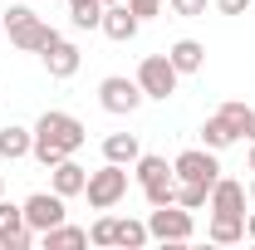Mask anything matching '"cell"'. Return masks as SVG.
I'll use <instances>...</instances> for the list:
<instances>
[{"label": "cell", "mask_w": 255, "mask_h": 250, "mask_svg": "<svg viewBox=\"0 0 255 250\" xmlns=\"http://www.w3.org/2000/svg\"><path fill=\"white\" fill-rule=\"evenodd\" d=\"M147 231H152V241L162 246H187L191 236H196V221H191L187 206H152V216H147Z\"/></svg>", "instance_id": "4"}, {"label": "cell", "mask_w": 255, "mask_h": 250, "mask_svg": "<svg viewBox=\"0 0 255 250\" xmlns=\"http://www.w3.org/2000/svg\"><path fill=\"white\" fill-rule=\"evenodd\" d=\"M206 196H211V187H196V182H177V206H187V211H201V206H206Z\"/></svg>", "instance_id": "24"}, {"label": "cell", "mask_w": 255, "mask_h": 250, "mask_svg": "<svg viewBox=\"0 0 255 250\" xmlns=\"http://www.w3.org/2000/svg\"><path fill=\"white\" fill-rule=\"evenodd\" d=\"M167 59L177 64V74H201V69H206V44H201V39H177V44L167 49Z\"/></svg>", "instance_id": "16"}, {"label": "cell", "mask_w": 255, "mask_h": 250, "mask_svg": "<svg viewBox=\"0 0 255 250\" xmlns=\"http://www.w3.org/2000/svg\"><path fill=\"white\" fill-rule=\"evenodd\" d=\"M246 196H251V201H255V177H251V187H246Z\"/></svg>", "instance_id": "34"}, {"label": "cell", "mask_w": 255, "mask_h": 250, "mask_svg": "<svg viewBox=\"0 0 255 250\" xmlns=\"http://www.w3.org/2000/svg\"><path fill=\"white\" fill-rule=\"evenodd\" d=\"M132 177H137V187H162V182H177V172H172V162L157 152H142L132 162Z\"/></svg>", "instance_id": "13"}, {"label": "cell", "mask_w": 255, "mask_h": 250, "mask_svg": "<svg viewBox=\"0 0 255 250\" xmlns=\"http://www.w3.org/2000/svg\"><path fill=\"white\" fill-rule=\"evenodd\" d=\"M20 206H25V226H30L34 236L54 231V226H59V221L69 216V211H64V196H59L54 187H49V191H30V196H25Z\"/></svg>", "instance_id": "6"}, {"label": "cell", "mask_w": 255, "mask_h": 250, "mask_svg": "<svg viewBox=\"0 0 255 250\" xmlns=\"http://www.w3.org/2000/svg\"><path fill=\"white\" fill-rule=\"evenodd\" d=\"M142 103H147V94H142L137 79H128V74H108V79L98 84V108L113 113V118H132Z\"/></svg>", "instance_id": "2"}, {"label": "cell", "mask_w": 255, "mask_h": 250, "mask_svg": "<svg viewBox=\"0 0 255 250\" xmlns=\"http://www.w3.org/2000/svg\"><path fill=\"white\" fill-rule=\"evenodd\" d=\"M128 5H132V15H137V20H152L167 0H128Z\"/></svg>", "instance_id": "29"}, {"label": "cell", "mask_w": 255, "mask_h": 250, "mask_svg": "<svg viewBox=\"0 0 255 250\" xmlns=\"http://www.w3.org/2000/svg\"><path fill=\"white\" fill-rule=\"evenodd\" d=\"M172 5V15H182V20H196V15H206V0H167Z\"/></svg>", "instance_id": "27"}, {"label": "cell", "mask_w": 255, "mask_h": 250, "mask_svg": "<svg viewBox=\"0 0 255 250\" xmlns=\"http://www.w3.org/2000/svg\"><path fill=\"white\" fill-rule=\"evenodd\" d=\"M147 241H152V231H147V221H118V241H113V246H123V250H142L147 246Z\"/></svg>", "instance_id": "22"}, {"label": "cell", "mask_w": 255, "mask_h": 250, "mask_svg": "<svg viewBox=\"0 0 255 250\" xmlns=\"http://www.w3.org/2000/svg\"><path fill=\"white\" fill-rule=\"evenodd\" d=\"M5 34H10V44H15V49H25V54H39L44 44H54V39H59V30H54V25H44L39 15H30L25 25H15V30H5Z\"/></svg>", "instance_id": "12"}, {"label": "cell", "mask_w": 255, "mask_h": 250, "mask_svg": "<svg viewBox=\"0 0 255 250\" xmlns=\"http://www.w3.org/2000/svg\"><path fill=\"white\" fill-rule=\"evenodd\" d=\"M246 236H251V241H255V211H251V216H246Z\"/></svg>", "instance_id": "32"}, {"label": "cell", "mask_w": 255, "mask_h": 250, "mask_svg": "<svg viewBox=\"0 0 255 250\" xmlns=\"http://www.w3.org/2000/svg\"><path fill=\"white\" fill-rule=\"evenodd\" d=\"M30 147H34V127H20V123L0 127V157H5V162L30 157Z\"/></svg>", "instance_id": "17"}, {"label": "cell", "mask_w": 255, "mask_h": 250, "mask_svg": "<svg viewBox=\"0 0 255 250\" xmlns=\"http://www.w3.org/2000/svg\"><path fill=\"white\" fill-rule=\"evenodd\" d=\"M142 196H147V206H172V201H177V182H162V187H142Z\"/></svg>", "instance_id": "26"}, {"label": "cell", "mask_w": 255, "mask_h": 250, "mask_svg": "<svg viewBox=\"0 0 255 250\" xmlns=\"http://www.w3.org/2000/svg\"><path fill=\"white\" fill-rule=\"evenodd\" d=\"M246 137L255 142V108H251V118H246Z\"/></svg>", "instance_id": "31"}, {"label": "cell", "mask_w": 255, "mask_h": 250, "mask_svg": "<svg viewBox=\"0 0 255 250\" xmlns=\"http://www.w3.org/2000/svg\"><path fill=\"white\" fill-rule=\"evenodd\" d=\"M103 5H118V0H103Z\"/></svg>", "instance_id": "36"}, {"label": "cell", "mask_w": 255, "mask_h": 250, "mask_svg": "<svg viewBox=\"0 0 255 250\" xmlns=\"http://www.w3.org/2000/svg\"><path fill=\"white\" fill-rule=\"evenodd\" d=\"M30 15H34L30 5H10V10H0V20H5V30H15V25H25Z\"/></svg>", "instance_id": "28"}, {"label": "cell", "mask_w": 255, "mask_h": 250, "mask_svg": "<svg viewBox=\"0 0 255 250\" xmlns=\"http://www.w3.org/2000/svg\"><path fill=\"white\" fill-rule=\"evenodd\" d=\"M39 64H44V74H49V79H74V74H79V64H84V49H79V44H74V39H54V44H44V49H39Z\"/></svg>", "instance_id": "8"}, {"label": "cell", "mask_w": 255, "mask_h": 250, "mask_svg": "<svg viewBox=\"0 0 255 250\" xmlns=\"http://www.w3.org/2000/svg\"><path fill=\"white\" fill-rule=\"evenodd\" d=\"M113 241H118V216H98L94 226H89V246H113Z\"/></svg>", "instance_id": "23"}, {"label": "cell", "mask_w": 255, "mask_h": 250, "mask_svg": "<svg viewBox=\"0 0 255 250\" xmlns=\"http://www.w3.org/2000/svg\"><path fill=\"white\" fill-rule=\"evenodd\" d=\"M49 172H54V191H59L64 201H69V196H84V187H89V172H84V167H79L74 157H64V162H54Z\"/></svg>", "instance_id": "14"}, {"label": "cell", "mask_w": 255, "mask_h": 250, "mask_svg": "<svg viewBox=\"0 0 255 250\" xmlns=\"http://www.w3.org/2000/svg\"><path fill=\"white\" fill-rule=\"evenodd\" d=\"M39 246H44V250H74V246H89V231H84V226H69V221H59L54 231H44V236H39Z\"/></svg>", "instance_id": "19"}, {"label": "cell", "mask_w": 255, "mask_h": 250, "mask_svg": "<svg viewBox=\"0 0 255 250\" xmlns=\"http://www.w3.org/2000/svg\"><path fill=\"white\" fill-rule=\"evenodd\" d=\"M84 142H89V127L79 123L74 113H64V108H44L39 123H34L30 157L39 162V167H54V162H64V157H74Z\"/></svg>", "instance_id": "1"}, {"label": "cell", "mask_w": 255, "mask_h": 250, "mask_svg": "<svg viewBox=\"0 0 255 250\" xmlns=\"http://www.w3.org/2000/svg\"><path fill=\"white\" fill-rule=\"evenodd\" d=\"M0 34H5V20H0Z\"/></svg>", "instance_id": "37"}, {"label": "cell", "mask_w": 255, "mask_h": 250, "mask_svg": "<svg viewBox=\"0 0 255 250\" xmlns=\"http://www.w3.org/2000/svg\"><path fill=\"white\" fill-rule=\"evenodd\" d=\"M0 196H5V177H0Z\"/></svg>", "instance_id": "35"}, {"label": "cell", "mask_w": 255, "mask_h": 250, "mask_svg": "<svg viewBox=\"0 0 255 250\" xmlns=\"http://www.w3.org/2000/svg\"><path fill=\"white\" fill-rule=\"evenodd\" d=\"M246 167H251V172H255V142H251V157H246Z\"/></svg>", "instance_id": "33"}, {"label": "cell", "mask_w": 255, "mask_h": 250, "mask_svg": "<svg viewBox=\"0 0 255 250\" xmlns=\"http://www.w3.org/2000/svg\"><path fill=\"white\" fill-rule=\"evenodd\" d=\"M103 0H69V20H74V30H98L103 25Z\"/></svg>", "instance_id": "21"}, {"label": "cell", "mask_w": 255, "mask_h": 250, "mask_svg": "<svg viewBox=\"0 0 255 250\" xmlns=\"http://www.w3.org/2000/svg\"><path fill=\"white\" fill-rule=\"evenodd\" d=\"M172 172H177V182L216 187V177H221V162H216V152H211V147H187V152H177Z\"/></svg>", "instance_id": "7"}, {"label": "cell", "mask_w": 255, "mask_h": 250, "mask_svg": "<svg viewBox=\"0 0 255 250\" xmlns=\"http://www.w3.org/2000/svg\"><path fill=\"white\" fill-rule=\"evenodd\" d=\"M216 10H221V15H246L251 0H216Z\"/></svg>", "instance_id": "30"}, {"label": "cell", "mask_w": 255, "mask_h": 250, "mask_svg": "<svg viewBox=\"0 0 255 250\" xmlns=\"http://www.w3.org/2000/svg\"><path fill=\"white\" fill-rule=\"evenodd\" d=\"M231 142H241V132H236V127L226 123L221 113H211V118L201 123V147H211V152H226Z\"/></svg>", "instance_id": "18"}, {"label": "cell", "mask_w": 255, "mask_h": 250, "mask_svg": "<svg viewBox=\"0 0 255 250\" xmlns=\"http://www.w3.org/2000/svg\"><path fill=\"white\" fill-rule=\"evenodd\" d=\"M206 236L216 246H236V241H246V216H211Z\"/></svg>", "instance_id": "20"}, {"label": "cell", "mask_w": 255, "mask_h": 250, "mask_svg": "<svg viewBox=\"0 0 255 250\" xmlns=\"http://www.w3.org/2000/svg\"><path fill=\"white\" fill-rule=\"evenodd\" d=\"M84 196H89V206H94V211H113V206L128 196V167H118V162H103L98 172H89V187H84Z\"/></svg>", "instance_id": "3"}, {"label": "cell", "mask_w": 255, "mask_h": 250, "mask_svg": "<svg viewBox=\"0 0 255 250\" xmlns=\"http://www.w3.org/2000/svg\"><path fill=\"white\" fill-rule=\"evenodd\" d=\"M206 211L211 216H246V187L236 177H216V187L206 196Z\"/></svg>", "instance_id": "10"}, {"label": "cell", "mask_w": 255, "mask_h": 250, "mask_svg": "<svg viewBox=\"0 0 255 250\" xmlns=\"http://www.w3.org/2000/svg\"><path fill=\"white\" fill-rule=\"evenodd\" d=\"M34 241H39V236L25 226V206H15V201L0 196V246L5 250H30Z\"/></svg>", "instance_id": "9"}, {"label": "cell", "mask_w": 255, "mask_h": 250, "mask_svg": "<svg viewBox=\"0 0 255 250\" xmlns=\"http://www.w3.org/2000/svg\"><path fill=\"white\" fill-rule=\"evenodd\" d=\"M137 157H142V142H137V132H108V137H103V162L132 167Z\"/></svg>", "instance_id": "15"}, {"label": "cell", "mask_w": 255, "mask_h": 250, "mask_svg": "<svg viewBox=\"0 0 255 250\" xmlns=\"http://www.w3.org/2000/svg\"><path fill=\"white\" fill-rule=\"evenodd\" d=\"M177 84H182V74H177V64L167 59V54H147V59L137 64V89L147 98L167 103V98L177 94Z\"/></svg>", "instance_id": "5"}, {"label": "cell", "mask_w": 255, "mask_h": 250, "mask_svg": "<svg viewBox=\"0 0 255 250\" xmlns=\"http://www.w3.org/2000/svg\"><path fill=\"white\" fill-rule=\"evenodd\" d=\"M216 113H221L226 123H231L236 132H241V137H246V118H251V108H246V103H236V98H231V103H221Z\"/></svg>", "instance_id": "25"}, {"label": "cell", "mask_w": 255, "mask_h": 250, "mask_svg": "<svg viewBox=\"0 0 255 250\" xmlns=\"http://www.w3.org/2000/svg\"><path fill=\"white\" fill-rule=\"evenodd\" d=\"M98 30L108 34L113 44H128V39H137L142 20L132 15V5H128V0H118V5H108V10H103V25H98Z\"/></svg>", "instance_id": "11"}]
</instances>
